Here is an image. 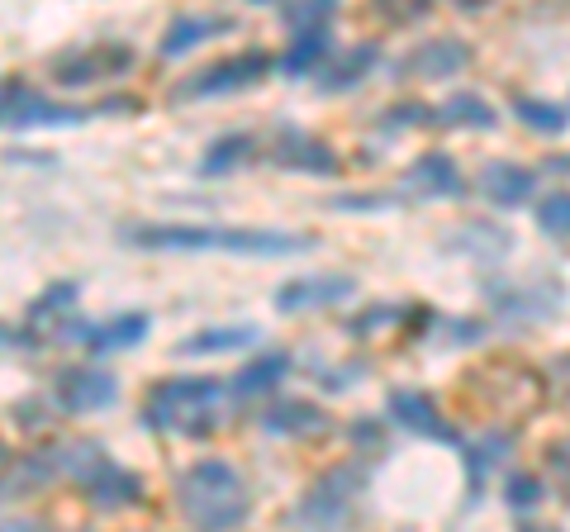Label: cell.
Returning <instances> with one entry per match:
<instances>
[{
  "label": "cell",
  "mask_w": 570,
  "mask_h": 532,
  "mask_svg": "<svg viewBox=\"0 0 570 532\" xmlns=\"http://www.w3.org/2000/svg\"><path fill=\"white\" fill-rule=\"evenodd\" d=\"M124 247L138 253H234V257H295L309 253V234L285 228H243V224H134L124 228Z\"/></svg>",
  "instance_id": "obj_1"
},
{
  "label": "cell",
  "mask_w": 570,
  "mask_h": 532,
  "mask_svg": "<svg viewBox=\"0 0 570 532\" xmlns=\"http://www.w3.org/2000/svg\"><path fill=\"white\" fill-rule=\"evenodd\" d=\"M176 509L186 513L195 532H234L253 519V490H247L234 461L205 456L190 461L176 481Z\"/></svg>",
  "instance_id": "obj_2"
},
{
  "label": "cell",
  "mask_w": 570,
  "mask_h": 532,
  "mask_svg": "<svg viewBox=\"0 0 570 532\" xmlns=\"http://www.w3.org/2000/svg\"><path fill=\"white\" fill-rule=\"evenodd\" d=\"M224 381L214 376H167L142 395V428L167 437H209L219 428Z\"/></svg>",
  "instance_id": "obj_3"
},
{
  "label": "cell",
  "mask_w": 570,
  "mask_h": 532,
  "mask_svg": "<svg viewBox=\"0 0 570 532\" xmlns=\"http://www.w3.org/2000/svg\"><path fill=\"white\" fill-rule=\"evenodd\" d=\"M58 461H62V475L81 490V500L91 509L119 513V509H138L142 500H148V481H142L138 471L119 466V461L105 447H96V442H71V447H58Z\"/></svg>",
  "instance_id": "obj_4"
},
{
  "label": "cell",
  "mask_w": 570,
  "mask_h": 532,
  "mask_svg": "<svg viewBox=\"0 0 570 532\" xmlns=\"http://www.w3.org/2000/svg\"><path fill=\"white\" fill-rule=\"evenodd\" d=\"M366 456H356V461H343V466H328L318 481L299 494V504H295V523L299 528H309V532H337L347 519H352V509L356 500H362V490H366V466H362Z\"/></svg>",
  "instance_id": "obj_5"
},
{
  "label": "cell",
  "mask_w": 570,
  "mask_h": 532,
  "mask_svg": "<svg viewBox=\"0 0 570 532\" xmlns=\"http://www.w3.org/2000/svg\"><path fill=\"white\" fill-rule=\"evenodd\" d=\"M272 77V52L266 48H243V52H228V58L200 67L195 77L176 81L171 86V105H195V100H219V96H243L262 86Z\"/></svg>",
  "instance_id": "obj_6"
},
{
  "label": "cell",
  "mask_w": 570,
  "mask_h": 532,
  "mask_svg": "<svg viewBox=\"0 0 570 532\" xmlns=\"http://www.w3.org/2000/svg\"><path fill=\"white\" fill-rule=\"evenodd\" d=\"M86 119H96V105L52 100L48 91H39L29 81L0 86V124H10V129H77Z\"/></svg>",
  "instance_id": "obj_7"
},
{
  "label": "cell",
  "mask_w": 570,
  "mask_h": 532,
  "mask_svg": "<svg viewBox=\"0 0 570 532\" xmlns=\"http://www.w3.org/2000/svg\"><path fill=\"white\" fill-rule=\"evenodd\" d=\"M48 400L58 404L62 414H77V418L105 414V410H115V400H119V376L96 362H71L52 376Z\"/></svg>",
  "instance_id": "obj_8"
},
{
  "label": "cell",
  "mask_w": 570,
  "mask_h": 532,
  "mask_svg": "<svg viewBox=\"0 0 570 532\" xmlns=\"http://www.w3.org/2000/svg\"><path fill=\"white\" fill-rule=\"evenodd\" d=\"M138 67V52L129 43H86L77 52L52 62V81L67 86V91H81V86H105V81H124Z\"/></svg>",
  "instance_id": "obj_9"
},
{
  "label": "cell",
  "mask_w": 570,
  "mask_h": 532,
  "mask_svg": "<svg viewBox=\"0 0 570 532\" xmlns=\"http://www.w3.org/2000/svg\"><path fill=\"white\" fill-rule=\"evenodd\" d=\"M385 418L395 423V428L414 433V437H428V442H442V447H466V437L461 428L438 410V400L428 395V390H414V385H395L385 395Z\"/></svg>",
  "instance_id": "obj_10"
},
{
  "label": "cell",
  "mask_w": 570,
  "mask_h": 532,
  "mask_svg": "<svg viewBox=\"0 0 570 532\" xmlns=\"http://www.w3.org/2000/svg\"><path fill=\"white\" fill-rule=\"evenodd\" d=\"M356 295V276L347 272H305L295 280L276 286L272 305L281 314H309V309H333V305H347Z\"/></svg>",
  "instance_id": "obj_11"
},
{
  "label": "cell",
  "mask_w": 570,
  "mask_h": 532,
  "mask_svg": "<svg viewBox=\"0 0 570 532\" xmlns=\"http://www.w3.org/2000/svg\"><path fill=\"white\" fill-rule=\"evenodd\" d=\"M475 62V48L466 39H428V43H414L395 62V77H414V81H452L461 77L466 67Z\"/></svg>",
  "instance_id": "obj_12"
},
{
  "label": "cell",
  "mask_w": 570,
  "mask_h": 532,
  "mask_svg": "<svg viewBox=\"0 0 570 532\" xmlns=\"http://www.w3.org/2000/svg\"><path fill=\"white\" fill-rule=\"evenodd\" d=\"M77 305H81V280H48L24 309V347L58 338L62 324L77 314Z\"/></svg>",
  "instance_id": "obj_13"
},
{
  "label": "cell",
  "mask_w": 570,
  "mask_h": 532,
  "mask_svg": "<svg viewBox=\"0 0 570 532\" xmlns=\"http://www.w3.org/2000/svg\"><path fill=\"white\" fill-rule=\"evenodd\" d=\"M272 162L281 171H299V176H337V171H343V157H337L324 138L295 129V124H285V129L276 134Z\"/></svg>",
  "instance_id": "obj_14"
},
{
  "label": "cell",
  "mask_w": 570,
  "mask_h": 532,
  "mask_svg": "<svg viewBox=\"0 0 570 532\" xmlns=\"http://www.w3.org/2000/svg\"><path fill=\"white\" fill-rule=\"evenodd\" d=\"M475 186L494 209H523V205H532V195H538V171L513 162V157H494V162L480 167Z\"/></svg>",
  "instance_id": "obj_15"
},
{
  "label": "cell",
  "mask_w": 570,
  "mask_h": 532,
  "mask_svg": "<svg viewBox=\"0 0 570 532\" xmlns=\"http://www.w3.org/2000/svg\"><path fill=\"white\" fill-rule=\"evenodd\" d=\"M404 181L414 195H423V200H461V195H466V171H461L456 157L442 152V148L419 152Z\"/></svg>",
  "instance_id": "obj_16"
},
{
  "label": "cell",
  "mask_w": 570,
  "mask_h": 532,
  "mask_svg": "<svg viewBox=\"0 0 570 532\" xmlns=\"http://www.w3.org/2000/svg\"><path fill=\"white\" fill-rule=\"evenodd\" d=\"M238 29L234 14H176V20L163 29V43H157V58H186L200 43H214V39H228Z\"/></svg>",
  "instance_id": "obj_17"
},
{
  "label": "cell",
  "mask_w": 570,
  "mask_h": 532,
  "mask_svg": "<svg viewBox=\"0 0 570 532\" xmlns=\"http://www.w3.org/2000/svg\"><path fill=\"white\" fill-rule=\"evenodd\" d=\"M381 67V43L376 39H362V43H352V48H343L337 52L333 48V58L318 67V91L324 96H343V91H352V86H362L371 72Z\"/></svg>",
  "instance_id": "obj_18"
},
{
  "label": "cell",
  "mask_w": 570,
  "mask_h": 532,
  "mask_svg": "<svg viewBox=\"0 0 570 532\" xmlns=\"http://www.w3.org/2000/svg\"><path fill=\"white\" fill-rule=\"evenodd\" d=\"M153 333V318L142 309H129V314H115L105 324H86L81 328V347L91 357H110V352H129V347H142Z\"/></svg>",
  "instance_id": "obj_19"
},
{
  "label": "cell",
  "mask_w": 570,
  "mask_h": 532,
  "mask_svg": "<svg viewBox=\"0 0 570 532\" xmlns=\"http://www.w3.org/2000/svg\"><path fill=\"white\" fill-rule=\"evenodd\" d=\"M291 371H295L291 352H257V357L243 362L238 376L224 385V395H234V400H262V395H272L276 385H285Z\"/></svg>",
  "instance_id": "obj_20"
},
{
  "label": "cell",
  "mask_w": 570,
  "mask_h": 532,
  "mask_svg": "<svg viewBox=\"0 0 570 532\" xmlns=\"http://www.w3.org/2000/svg\"><path fill=\"white\" fill-rule=\"evenodd\" d=\"M262 343V328L257 324H214V328H200L190 338L176 343V357H228V352H243V347H257Z\"/></svg>",
  "instance_id": "obj_21"
},
{
  "label": "cell",
  "mask_w": 570,
  "mask_h": 532,
  "mask_svg": "<svg viewBox=\"0 0 570 532\" xmlns=\"http://www.w3.org/2000/svg\"><path fill=\"white\" fill-rule=\"evenodd\" d=\"M433 124H442V129H466V134H494L499 110L475 91H452L442 105H433Z\"/></svg>",
  "instance_id": "obj_22"
},
{
  "label": "cell",
  "mask_w": 570,
  "mask_h": 532,
  "mask_svg": "<svg viewBox=\"0 0 570 532\" xmlns=\"http://www.w3.org/2000/svg\"><path fill=\"white\" fill-rule=\"evenodd\" d=\"M262 428L272 437H318L328 428V414L318 410L314 400H276L272 410L262 414Z\"/></svg>",
  "instance_id": "obj_23"
},
{
  "label": "cell",
  "mask_w": 570,
  "mask_h": 532,
  "mask_svg": "<svg viewBox=\"0 0 570 532\" xmlns=\"http://www.w3.org/2000/svg\"><path fill=\"white\" fill-rule=\"evenodd\" d=\"M328 58H333V29H314V33H291V43H285L281 58H272V67L299 81V77H314Z\"/></svg>",
  "instance_id": "obj_24"
},
{
  "label": "cell",
  "mask_w": 570,
  "mask_h": 532,
  "mask_svg": "<svg viewBox=\"0 0 570 532\" xmlns=\"http://www.w3.org/2000/svg\"><path fill=\"white\" fill-rule=\"evenodd\" d=\"M52 475H62V461H58V447H48V452H33V456H20L14 466L0 475V500H14V494H24L29 490H43Z\"/></svg>",
  "instance_id": "obj_25"
},
{
  "label": "cell",
  "mask_w": 570,
  "mask_h": 532,
  "mask_svg": "<svg viewBox=\"0 0 570 532\" xmlns=\"http://www.w3.org/2000/svg\"><path fill=\"white\" fill-rule=\"evenodd\" d=\"M253 152H257V138L253 134H224V138H214V144L205 148L200 176H228V171H238L243 162H253Z\"/></svg>",
  "instance_id": "obj_26"
},
{
  "label": "cell",
  "mask_w": 570,
  "mask_h": 532,
  "mask_svg": "<svg viewBox=\"0 0 570 532\" xmlns=\"http://www.w3.org/2000/svg\"><path fill=\"white\" fill-rule=\"evenodd\" d=\"M513 119L532 134H547V138H561L566 134V105L561 100H547V96H519L513 100Z\"/></svg>",
  "instance_id": "obj_27"
},
{
  "label": "cell",
  "mask_w": 570,
  "mask_h": 532,
  "mask_svg": "<svg viewBox=\"0 0 570 532\" xmlns=\"http://www.w3.org/2000/svg\"><path fill=\"white\" fill-rule=\"evenodd\" d=\"M504 504L513 513H532V509H542L547 504V485H542V475H532V471H509L504 475Z\"/></svg>",
  "instance_id": "obj_28"
},
{
  "label": "cell",
  "mask_w": 570,
  "mask_h": 532,
  "mask_svg": "<svg viewBox=\"0 0 570 532\" xmlns=\"http://www.w3.org/2000/svg\"><path fill=\"white\" fill-rule=\"evenodd\" d=\"M281 20L291 33H314V29H333L337 20V6L333 0H305V6H285Z\"/></svg>",
  "instance_id": "obj_29"
},
{
  "label": "cell",
  "mask_w": 570,
  "mask_h": 532,
  "mask_svg": "<svg viewBox=\"0 0 570 532\" xmlns=\"http://www.w3.org/2000/svg\"><path fill=\"white\" fill-rule=\"evenodd\" d=\"M538 228L547 238H557V243H566V234H570V195L557 186L551 195H542L538 200Z\"/></svg>",
  "instance_id": "obj_30"
},
{
  "label": "cell",
  "mask_w": 570,
  "mask_h": 532,
  "mask_svg": "<svg viewBox=\"0 0 570 532\" xmlns=\"http://www.w3.org/2000/svg\"><path fill=\"white\" fill-rule=\"evenodd\" d=\"M509 447H513L509 433H485V442H480V447H466V456H471L466 471H471V490H475V494H480V485H485V471H490Z\"/></svg>",
  "instance_id": "obj_31"
},
{
  "label": "cell",
  "mask_w": 570,
  "mask_h": 532,
  "mask_svg": "<svg viewBox=\"0 0 570 532\" xmlns=\"http://www.w3.org/2000/svg\"><path fill=\"white\" fill-rule=\"evenodd\" d=\"M428 124H433V105H419V100H404V105H390V110H381V129L385 134L428 129Z\"/></svg>",
  "instance_id": "obj_32"
},
{
  "label": "cell",
  "mask_w": 570,
  "mask_h": 532,
  "mask_svg": "<svg viewBox=\"0 0 570 532\" xmlns=\"http://www.w3.org/2000/svg\"><path fill=\"white\" fill-rule=\"evenodd\" d=\"M404 314H409V309H400V305H376L371 314L347 318V333H352V338H371V333H381V328H390V324H404Z\"/></svg>",
  "instance_id": "obj_33"
},
{
  "label": "cell",
  "mask_w": 570,
  "mask_h": 532,
  "mask_svg": "<svg viewBox=\"0 0 570 532\" xmlns=\"http://www.w3.org/2000/svg\"><path fill=\"white\" fill-rule=\"evenodd\" d=\"M352 442L356 447H381V418H356Z\"/></svg>",
  "instance_id": "obj_34"
},
{
  "label": "cell",
  "mask_w": 570,
  "mask_h": 532,
  "mask_svg": "<svg viewBox=\"0 0 570 532\" xmlns=\"http://www.w3.org/2000/svg\"><path fill=\"white\" fill-rule=\"evenodd\" d=\"M14 343L24 347V333H20V328H10V324H0V352H10Z\"/></svg>",
  "instance_id": "obj_35"
},
{
  "label": "cell",
  "mask_w": 570,
  "mask_h": 532,
  "mask_svg": "<svg viewBox=\"0 0 570 532\" xmlns=\"http://www.w3.org/2000/svg\"><path fill=\"white\" fill-rule=\"evenodd\" d=\"M547 171H551V176H566V152H557V157H547Z\"/></svg>",
  "instance_id": "obj_36"
},
{
  "label": "cell",
  "mask_w": 570,
  "mask_h": 532,
  "mask_svg": "<svg viewBox=\"0 0 570 532\" xmlns=\"http://www.w3.org/2000/svg\"><path fill=\"white\" fill-rule=\"evenodd\" d=\"M6 456H10V452H6V442H0V461H6Z\"/></svg>",
  "instance_id": "obj_37"
}]
</instances>
